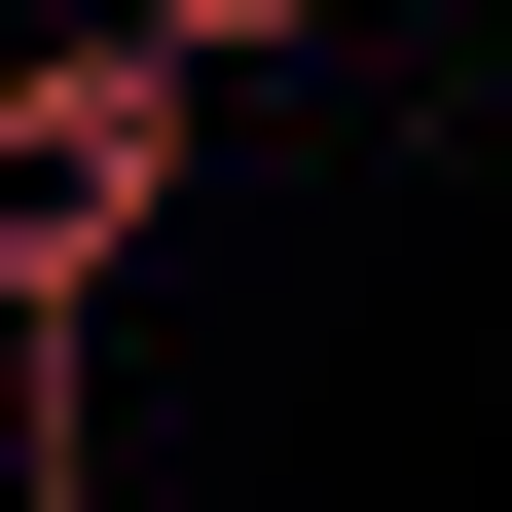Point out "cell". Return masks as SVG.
<instances>
[{
	"mask_svg": "<svg viewBox=\"0 0 512 512\" xmlns=\"http://www.w3.org/2000/svg\"><path fill=\"white\" fill-rule=\"evenodd\" d=\"M110 37H147V74H256V37H330V0H110Z\"/></svg>",
	"mask_w": 512,
	"mask_h": 512,
	"instance_id": "7a4b0ae2",
	"label": "cell"
},
{
	"mask_svg": "<svg viewBox=\"0 0 512 512\" xmlns=\"http://www.w3.org/2000/svg\"><path fill=\"white\" fill-rule=\"evenodd\" d=\"M0 512H110V476H0Z\"/></svg>",
	"mask_w": 512,
	"mask_h": 512,
	"instance_id": "3957f363",
	"label": "cell"
},
{
	"mask_svg": "<svg viewBox=\"0 0 512 512\" xmlns=\"http://www.w3.org/2000/svg\"><path fill=\"white\" fill-rule=\"evenodd\" d=\"M183 110L220 74H147V37H0V330H110V256L183 220Z\"/></svg>",
	"mask_w": 512,
	"mask_h": 512,
	"instance_id": "6da1fadb",
	"label": "cell"
}]
</instances>
